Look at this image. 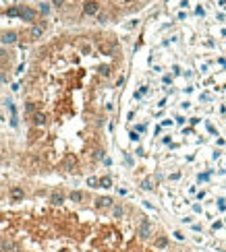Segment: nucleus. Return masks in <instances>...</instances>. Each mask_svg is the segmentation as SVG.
Returning a JSON list of instances; mask_svg holds the SVG:
<instances>
[{
  "mask_svg": "<svg viewBox=\"0 0 226 252\" xmlns=\"http://www.w3.org/2000/svg\"><path fill=\"white\" fill-rule=\"evenodd\" d=\"M23 196H25V192L21 190L19 186H13V188H11V200H13V203H19V200H23Z\"/></svg>",
  "mask_w": 226,
  "mask_h": 252,
  "instance_id": "nucleus-2",
  "label": "nucleus"
},
{
  "mask_svg": "<svg viewBox=\"0 0 226 252\" xmlns=\"http://www.w3.org/2000/svg\"><path fill=\"white\" fill-rule=\"evenodd\" d=\"M151 0H50L52 8L69 23H96L100 27L143 10Z\"/></svg>",
  "mask_w": 226,
  "mask_h": 252,
  "instance_id": "nucleus-1",
  "label": "nucleus"
},
{
  "mask_svg": "<svg viewBox=\"0 0 226 252\" xmlns=\"http://www.w3.org/2000/svg\"><path fill=\"white\" fill-rule=\"evenodd\" d=\"M58 252H69V248H62V250H58Z\"/></svg>",
  "mask_w": 226,
  "mask_h": 252,
  "instance_id": "nucleus-3",
  "label": "nucleus"
}]
</instances>
